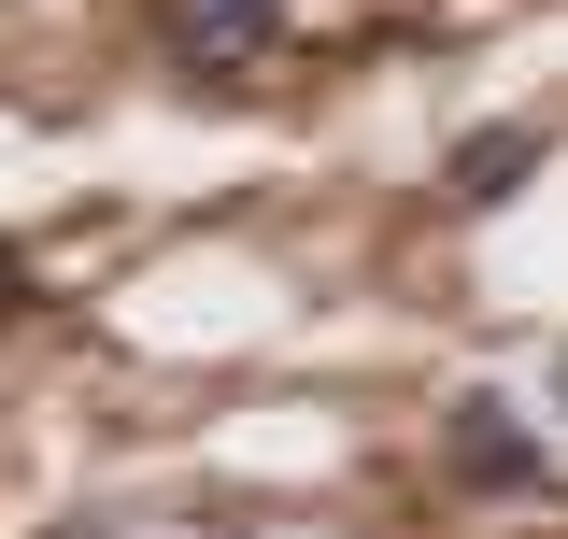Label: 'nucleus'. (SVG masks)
I'll use <instances>...</instances> for the list:
<instances>
[{"label":"nucleus","instance_id":"f257e3e1","mask_svg":"<svg viewBox=\"0 0 568 539\" xmlns=\"http://www.w3.org/2000/svg\"><path fill=\"white\" fill-rule=\"evenodd\" d=\"M440 469H455V482H484V497H540V482H555V455L526 440V411L497 398V384H469V398L440 411Z\"/></svg>","mask_w":568,"mask_h":539},{"label":"nucleus","instance_id":"f03ea898","mask_svg":"<svg viewBox=\"0 0 568 539\" xmlns=\"http://www.w3.org/2000/svg\"><path fill=\"white\" fill-rule=\"evenodd\" d=\"M142 29H156L185 71L227 85V71H256V58L284 43V0H142Z\"/></svg>","mask_w":568,"mask_h":539},{"label":"nucleus","instance_id":"7ed1b4c3","mask_svg":"<svg viewBox=\"0 0 568 539\" xmlns=\"http://www.w3.org/2000/svg\"><path fill=\"white\" fill-rule=\"evenodd\" d=\"M526 171H540V129H469L455 156H440V185H455L469 213H484V200H511Z\"/></svg>","mask_w":568,"mask_h":539},{"label":"nucleus","instance_id":"20e7f679","mask_svg":"<svg viewBox=\"0 0 568 539\" xmlns=\"http://www.w3.org/2000/svg\"><path fill=\"white\" fill-rule=\"evenodd\" d=\"M29 298H43V270H29V256H0V313H29Z\"/></svg>","mask_w":568,"mask_h":539},{"label":"nucleus","instance_id":"39448f33","mask_svg":"<svg viewBox=\"0 0 568 539\" xmlns=\"http://www.w3.org/2000/svg\"><path fill=\"white\" fill-rule=\"evenodd\" d=\"M555 411H568V355H555Z\"/></svg>","mask_w":568,"mask_h":539}]
</instances>
